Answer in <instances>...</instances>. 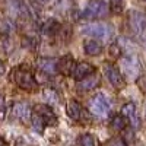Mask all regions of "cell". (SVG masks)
Masks as SVG:
<instances>
[{"label":"cell","instance_id":"19","mask_svg":"<svg viewBox=\"0 0 146 146\" xmlns=\"http://www.w3.org/2000/svg\"><path fill=\"white\" fill-rule=\"evenodd\" d=\"M110 12L114 15H120V13H123V10H124V3H123V0H111L110 2Z\"/></svg>","mask_w":146,"mask_h":146},{"label":"cell","instance_id":"28","mask_svg":"<svg viewBox=\"0 0 146 146\" xmlns=\"http://www.w3.org/2000/svg\"><path fill=\"white\" fill-rule=\"evenodd\" d=\"M145 47H146V41H145Z\"/></svg>","mask_w":146,"mask_h":146},{"label":"cell","instance_id":"20","mask_svg":"<svg viewBox=\"0 0 146 146\" xmlns=\"http://www.w3.org/2000/svg\"><path fill=\"white\" fill-rule=\"evenodd\" d=\"M31 121H32V126H34V129L38 131V133H42V130H44V127H45V124L42 123V120L36 115L35 113L31 115Z\"/></svg>","mask_w":146,"mask_h":146},{"label":"cell","instance_id":"6","mask_svg":"<svg viewBox=\"0 0 146 146\" xmlns=\"http://www.w3.org/2000/svg\"><path fill=\"white\" fill-rule=\"evenodd\" d=\"M34 113L42 120V123L45 126H56L57 124V117H56V114H54V111L51 110L50 105H45V104L35 105Z\"/></svg>","mask_w":146,"mask_h":146},{"label":"cell","instance_id":"10","mask_svg":"<svg viewBox=\"0 0 146 146\" xmlns=\"http://www.w3.org/2000/svg\"><path fill=\"white\" fill-rule=\"evenodd\" d=\"M100 85V75L98 73H91L89 76L83 78L82 80H78V89L82 92H86V91H92Z\"/></svg>","mask_w":146,"mask_h":146},{"label":"cell","instance_id":"14","mask_svg":"<svg viewBox=\"0 0 146 146\" xmlns=\"http://www.w3.org/2000/svg\"><path fill=\"white\" fill-rule=\"evenodd\" d=\"M66 113H67V115H69L73 121H79V120L82 118L83 110H82V105H80L76 100H72V101L67 102Z\"/></svg>","mask_w":146,"mask_h":146},{"label":"cell","instance_id":"5","mask_svg":"<svg viewBox=\"0 0 146 146\" xmlns=\"http://www.w3.org/2000/svg\"><path fill=\"white\" fill-rule=\"evenodd\" d=\"M129 27L136 35H142L146 31V15L139 10H131L129 13Z\"/></svg>","mask_w":146,"mask_h":146},{"label":"cell","instance_id":"9","mask_svg":"<svg viewBox=\"0 0 146 146\" xmlns=\"http://www.w3.org/2000/svg\"><path fill=\"white\" fill-rule=\"evenodd\" d=\"M121 115H123L124 118H127L133 127H139L140 126V120L137 117L136 105L133 102H127V104L123 105V108H121Z\"/></svg>","mask_w":146,"mask_h":146},{"label":"cell","instance_id":"26","mask_svg":"<svg viewBox=\"0 0 146 146\" xmlns=\"http://www.w3.org/2000/svg\"><path fill=\"white\" fill-rule=\"evenodd\" d=\"M3 70H5V66H3L2 63H0V75H3V73H5Z\"/></svg>","mask_w":146,"mask_h":146},{"label":"cell","instance_id":"13","mask_svg":"<svg viewBox=\"0 0 146 146\" xmlns=\"http://www.w3.org/2000/svg\"><path fill=\"white\" fill-rule=\"evenodd\" d=\"M94 72H95V67L92 64H89L86 62H82V63H78L75 66V69H73V72H72V75H73V78H75L76 80H82L83 78L89 76L91 73H94Z\"/></svg>","mask_w":146,"mask_h":146},{"label":"cell","instance_id":"1","mask_svg":"<svg viewBox=\"0 0 146 146\" xmlns=\"http://www.w3.org/2000/svg\"><path fill=\"white\" fill-rule=\"evenodd\" d=\"M10 79L18 88L27 92H34L38 89V83H36L34 73L27 67V66H19L15 67L10 72Z\"/></svg>","mask_w":146,"mask_h":146},{"label":"cell","instance_id":"29","mask_svg":"<svg viewBox=\"0 0 146 146\" xmlns=\"http://www.w3.org/2000/svg\"><path fill=\"white\" fill-rule=\"evenodd\" d=\"M143 2H146V0H143Z\"/></svg>","mask_w":146,"mask_h":146},{"label":"cell","instance_id":"18","mask_svg":"<svg viewBox=\"0 0 146 146\" xmlns=\"http://www.w3.org/2000/svg\"><path fill=\"white\" fill-rule=\"evenodd\" d=\"M126 124H127V121H126V118H124L123 115H115V117H113V120H111V127H113V130H115V131L124 130V129H126Z\"/></svg>","mask_w":146,"mask_h":146},{"label":"cell","instance_id":"22","mask_svg":"<svg viewBox=\"0 0 146 146\" xmlns=\"http://www.w3.org/2000/svg\"><path fill=\"white\" fill-rule=\"evenodd\" d=\"M110 54H111L113 57H118L121 54V48L118 44H113L111 47H110Z\"/></svg>","mask_w":146,"mask_h":146},{"label":"cell","instance_id":"27","mask_svg":"<svg viewBox=\"0 0 146 146\" xmlns=\"http://www.w3.org/2000/svg\"><path fill=\"white\" fill-rule=\"evenodd\" d=\"M145 115H146V107H145Z\"/></svg>","mask_w":146,"mask_h":146},{"label":"cell","instance_id":"4","mask_svg":"<svg viewBox=\"0 0 146 146\" xmlns=\"http://www.w3.org/2000/svg\"><path fill=\"white\" fill-rule=\"evenodd\" d=\"M82 34L94 36L95 40H107L113 35V28L105 23H89L85 28H82Z\"/></svg>","mask_w":146,"mask_h":146},{"label":"cell","instance_id":"2","mask_svg":"<svg viewBox=\"0 0 146 146\" xmlns=\"http://www.w3.org/2000/svg\"><path fill=\"white\" fill-rule=\"evenodd\" d=\"M89 110L96 117H107L111 110V104L104 94H96L89 100Z\"/></svg>","mask_w":146,"mask_h":146},{"label":"cell","instance_id":"7","mask_svg":"<svg viewBox=\"0 0 146 146\" xmlns=\"http://www.w3.org/2000/svg\"><path fill=\"white\" fill-rule=\"evenodd\" d=\"M104 72H105V76H107L108 82L111 83L114 88H123L124 79H123V75H121V72L118 70L117 66H114L113 63H105Z\"/></svg>","mask_w":146,"mask_h":146},{"label":"cell","instance_id":"15","mask_svg":"<svg viewBox=\"0 0 146 146\" xmlns=\"http://www.w3.org/2000/svg\"><path fill=\"white\" fill-rule=\"evenodd\" d=\"M83 50L88 56H100L102 53V45L96 40H86L83 42Z\"/></svg>","mask_w":146,"mask_h":146},{"label":"cell","instance_id":"11","mask_svg":"<svg viewBox=\"0 0 146 146\" xmlns=\"http://www.w3.org/2000/svg\"><path fill=\"white\" fill-rule=\"evenodd\" d=\"M13 115L21 120V121H28L31 120V115H32V110L31 107L27 104V102H16L13 105V110H12Z\"/></svg>","mask_w":146,"mask_h":146},{"label":"cell","instance_id":"17","mask_svg":"<svg viewBox=\"0 0 146 146\" xmlns=\"http://www.w3.org/2000/svg\"><path fill=\"white\" fill-rule=\"evenodd\" d=\"M78 142H79V146H98V142H96V139H95L92 135H89V133L80 135L79 139H78Z\"/></svg>","mask_w":146,"mask_h":146},{"label":"cell","instance_id":"24","mask_svg":"<svg viewBox=\"0 0 146 146\" xmlns=\"http://www.w3.org/2000/svg\"><path fill=\"white\" fill-rule=\"evenodd\" d=\"M3 102H5V100H3V95H2V92H0V108L3 107Z\"/></svg>","mask_w":146,"mask_h":146},{"label":"cell","instance_id":"16","mask_svg":"<svg viewBox=\"0 0 146 146\" xmlns=\"http://www.w3.org/2000/svg\"><path fill=\"white\" fill-rule=\"evenodd\" d=\"M58 29H60V23L56 19H48L42 25V32L48 36H56Z\"/></svg>","mask_w":146,"mask_h":146},{"label":"cell","instance_id":"12","mask_svg":"<svg viewBox=\"0 0 146 146\" xmlns=\"http://www.w3.org/2000/svg\"><path fill=\"white\" fill-rule=\"evenodd\" d=\"M36 67H38L40 72L45 73V75H56L57 73V60L56 58H40L38 63H36Z\"/></svg>","mask_w":146,"mask_h":146},{"label":"cell","instance_id":"8","mask_svg":"<svg viewBox=\"0 0 146 146\" xmlns=\"http://www.w3.org/2000/svg\"><path fill=\"white\" fill-rule=\"evenodd\" d=\"M75 66H76V63H75V58H73L72 54H66L60 60H57V72L62 73L63 76L72 75V72H73V69H75Z\"/></svg>","mask_w":146,"mask_h":146},{"label":"cell","instance_id":"21","mask_svg":"<svg viewBox=\"0 0 146 146\" xmlns=\"http://www.w3.org/2000/svg\"><path fill=\"white\" fill-rule=\"evenodd\" d=\"M104 146H127V143L124 142L123 137H111L110 140L105 142Z\"/></svg>","mask_w":146,"mask_h":146},{"label":"cell","instance_id":"3","mask_svg":"<svg viewBox=\"0 0 146 146\" xmlns=\"http://www.w3.org/2000/svg\"><path fill=\"white\" fill-rule=\"evenodd\" d=\"M108 6L104 0H89L83 10V16L88 19H101L108 13Z\"/></svg>","mask_w":146,"mask_h":146},{"label":"cell","instance_id":"25","mask_svg":"<svg viewBox=\"0 0 146 146\" xmlns=\"http://www.w3.org/2000/svg\"><path fill=\"white\" fill-rule=\"evenodd\" d=\"M0 146H9V145L5 142V139H2V137H0Z\"/></svg>","mask_w":146,"mask_h":146},{"label":"cell","instance_id":"23","mask_svg":"<svg viewBox=\"0 0 146 146\" xmlns=\"http://www.w3.org/2000/svg\"><path fill=\"white\" fill-rule=\"evenodd\" d=\"M32 2L38 3V5H45V3H48V0H32Z\"/></svg>","mask_w":146,"mask_h":146}]
</instances>
